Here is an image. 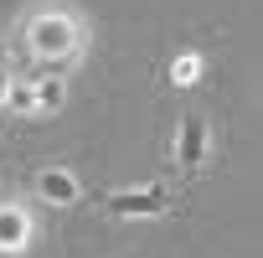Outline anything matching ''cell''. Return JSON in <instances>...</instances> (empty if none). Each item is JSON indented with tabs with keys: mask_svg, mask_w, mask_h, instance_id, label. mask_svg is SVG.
Here are the masks:
<instances>
[{
	"mask_svg": "<svg viewBox=\"0 0 263 258\" xmlns=\"http://www.w3.org/2000/svg\"><path fill=\"white\" fill-rule=\"evenodd\" d=\"M26 47H31V57H47V62L78 57V52L88 47V26H83L78 11L52 6V11H36V16L26 21Z\"/></svg>",
	"mask_w": 263,
	"mask_h": 258,
	"instance_id": "1",
	"label": "cell"
},
{
	"mask_svg": "<svg viewBox=\"0 0 263 258\" xmlns=\"http://www.w3.org/2000/svg\"><path fill=\"white\" fill-rule=\"evenodd\" d=\"M171 207H176V196L160 191V186H150V191H108L103 196V212H114V217H160Z\"/></svg>",
	"mask_w": 263,
	"mask_h": 258,
	"instance_id": "2",
	"label": "cell"
},
{
	"mask_svg": "<svg viewBox=\"0 0 263 258\" xmlns=\"http://www.w3.org/2000/svg\"><path fill=\"white\" fill-rule=\"evenodd\" d=\"M206 150H212V129H206V119L201 114H186L181 119V129H176V160H181V171H201L206 165Z\"/></svg>",
	"mask_w": 263,
	"mask_h": 258,
	"instance_id": "3",
	"label": "cell"
},
{
	"mask_svg": "<svg viewBox=\"0 0 263 258\" xmlns=\"http://www.w3.org/2000/svg\"><path fill=\"white\" fill-rule=\"evenodd\" d=\"M36 191H42V201H52V207H67V201H78V181H72L67 171H57V165L36 171Z\"/></svg>",
	"mask_w": 263,
	"mask_h": 258,
	"instance_id": "4",
	"label": "cell"
},
{
	"mask_svg": "<svg viewBox=\"0 0 263 258\" xmlns=\"http://www.w3.org/2000/svg\"><path fill=\"white\" fill-rule=\"evenodd\" d=\"M31 243V217L21 207H0V253H16Z\"/></svg>",
	"mask_w": 263,
	"mask_h": 258,
	"instance_id": "5",
	"label": "cell"
},
{
	"mask_svg": "<svg viewBox=\"0 0 263 258\" xmlns=\"http://www.w3.org/2000/svg\"><path fill=\"white\" fill-rule=\"evenodd\" d=\"M171 83L176 88H196L201 83V52H181L176 67H171Z\"/></svg>",
	"mask_w": 263,
	"mask_h": 258,
	"instance_id": "6",
	"label": "cell"
},
{
	"mask_svg": "<svg viewBox=\"0 0 263 258\" xmlns=\"http://www.w3.org/2000/svg\"><path fill=\"white\" fill-rule=\"evenodd\" d=\"M6 103H11L16 114H31V108H36V88H26V83H11V93H6Z\"/></svg>",
	"mask_w": 263,
	"mask_h": 258,
	"instance_id": "7",
	"label": "cell"
},
{
	"mask_svg": "<svg viewBox=\"0 0 263 258\" xmlns=\"http://www.w3.org/2000/svg\"><path fill=\"white\" fill-rule=\"evenodd\" d=\"M36 108H42V114H52V108H62V83H57V78L36 88Z\"/></svg>",
	"mask_w": 263,
	"mask_h": 258,
	"instance_id": "8",
	"label": "cell"
},
{
	"mask_svg": "<svg viewBox=\"0 0 263 258\" xmlns=\"http://www.w3.org/2000/svg\"><path fill=\"white\" fill-rule=\"evenodd\" d=\"M6 93H11V83H6V72H0V108H6Z\"/></svg>",
	"mask_w": 263,
	"mask_h": 258,
	"instance_id": "9",
	"label": "cell"
}]
</instances>
